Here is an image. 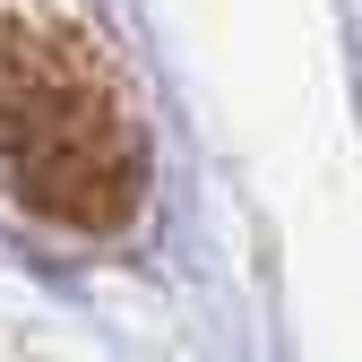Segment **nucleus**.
<instances>
[{"instance_id": "1", "label": "nucleus", "mask_w": 362, "mask_h": 362, "mask_svg": "<svg viewBox=\"0 0 362 362\" xmlns=\"http://www.w3.org/2000/svg\"><path fill=\"white\" fill-rule=\"evenodd\" d=\"M139 112L69 0H0V190L43 224L104 233L139 207Z\"/></svg>"}]
</instances>
